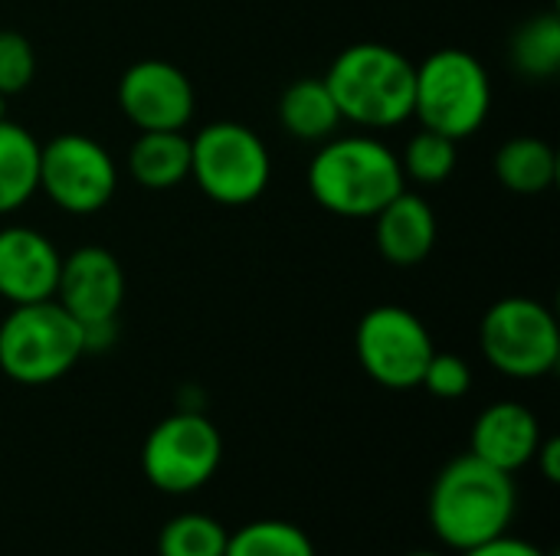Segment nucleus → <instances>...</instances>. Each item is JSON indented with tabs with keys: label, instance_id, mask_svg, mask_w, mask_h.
Segmentation results:
<instances>
[{
	"label": "nucleus",
	"instance_id": "10",
	"mask_svg": "<svg viewBox=\"0 0 560 556\" xmlns=\"http://www.w3.org/2000/svg\"><path fill=\"white\" fill-rule=\"evenodd\" d=\"M39 190L62 213L92 216L112 203L118 167L95 138L66 131L39 144Z\"/></svg>",
	"mask_w": 560,
	"mask_h": 556
},
{
	"label": "nucleus",
	"instance_id": "24",
	"mask_svg": "<svg viewBox=\"0 0 560 556\" xmlns=\"http://www.w3.org/2000/svg\"><path fill=\"white\" fill-rule=\"evenodd\" d=\"M36 75V49L20 29H0V95H20Z\"/></svg>",
	"mask_w": 560,
	"mask_h": 556
},
{
	"label": "nucleus",
	"instance_id": "3",
	"mask_svg": "<svg viewBox=\"0 0 560 556\" xmlns=\"http://www.w3.org/2000/svg\"><path fill=\"white\" fill-rule=\"evenodd\" d=\"M322 79L341 111V121L381 131L413 118L417 66L394 46L354 43L335 56Z\"/></svg>",
	"mask_w": 560,
	"mask_h": 556
},
{
	"label": "nucleus",
	"instance_id": "12",
	"mask_svg": "<svg viewBox=\"0 0 560 556\" xmlns=\"http://www.w3.org/2000/svg\"><path fill=\"white\" fill-rule=\"evenodd\" d=\"M79 324L118 321L125 301L121 262L102 246H82L69 252L59 265V282L52 295Z\"/></svg>",
	"mask_w": 560,
	"mask_h": 556
},
{
	"label": "nucleus",
	"instance_id": "28",
	"mask_svg": "<svg viewBox=\"0 0 560 556\" xmlns=\"http://www.w3.org/2000/svg\"><path fill=\"white\" fill-rule=\"evenodd\" d=\"M407 556H440V554H430V551H417V554H407Z\"/></svg>",
	"mask_w": 560,
	"mask_h": 556
},
{
	"label": "nucleus",
	"instance_id": "19",
	"mask_svg": "<svg viewBox=\"0 0 560 556\" xmlns=\"http://www.w3.org/2000/svg\"><path fill=\"white\" fill-rule=\"evenodd\" d=\"M495 177L509 193L538 197L558 184V154L548 141L522 134L495 151Z\"/></svg>",
	"mask_w": 560,
	"mask_h": 556
},
{
	"label": "nucleus",
	"instance_id": "15",
	"mask_svg": "<svg viewBox=\"0 0 560 556\" xmlns=\"http://www.w3.org/2000/svg\"><path fill=\"white\" fill-rule=\"evenodd\" d=\"M371 220H374L377 252L390 265H400V269L420 265L433 252L436 236H440L436 213H433L430 200L407 187L394 200H387Z\"/></svg>",
	"mask_w": 560,
	"mask_h": 556
},
{
	"label": "nucleus",
	"instance_id": "29",
	"mask_svg": "<svg viewBox=\"0 0 560 556\" xmlns=\"http://www.w3.org/2000/svg\"><path fill=\"white\" fill-rule=\"evenodd\" d=\"M3 102H7V98H3V95H0V118H3Z\"/></svg>",
	"mask_w": 560,
	"mask_h": 556
},
{
	"label": "nucleus",
	"instance_id": "22",
	"mask_svg": "<svg viewBox=\"0 0 560 556\" xmlns=\"http://www.w3.org/2000/svg\"><path fill=\"white\" fill-rule=\"evenodd\" d=\"M456 144L459 141H453L446 134H436L430 128H420L407 141L404 154H397L400 157L404 180H413L420 187H436V184L450 180V174L456 170V157H459L456 154Z\"/></svg>",
	"mask_w": 560,
	"mask_h": 556
},
{
	"label": "nucleus",
	"instance_id": "1",
	"mask_svg": "<svg viewBox=\"0 0 560 556\" xmlns=\"http://www.w3.org/2000/svg\"><path fill=\"white\" fill-rule=\"evenodd\" d=\"M515 501L512 475L466 452L436 475L430 488V524L446 547L463 554L509 534Z\"/></svg>",
	"mask_w": 560,
	"mask_h": 556
},
{
	"label": "nucleus",
	"instance_id": "25",
	"mask_svg": "<svg viewBox=\"0 0 560 556\" xmlns=\"http://www.w3.org/2000/svg\"><path fill=\"white\" fill-rule=\"evenodd\" d=\"M423 390H430L436 400H463L469 390H472V370L463 357L456 354H433L427 370H423V380H420Z\"/></svg>",
	"mask_w": 560,
	"mask_h": 556
},
{
	"label": "nucleus",
	"instance_id": "2",
	"mask_svg": "<svg viewBox=\"0 0 560 556\" xmlns=\"http://www.w3.org/2000/svg\"><path fill=\"white\" fill-rule=\"evenodd\" d=\"M404 184L400 157L371 134H331L308 164V193L341 220H371Z\"/></svg>",
	"mask_w": 560,
	"mask_h": 556
},
{
	"label": "nucleus",
	"instance_id": "26",
	"mask_svg": "<svg viewBox=\"0 0 560 556\" xmlns=\"http://www.w3.org/2000/svg\"><path fill=\"white\" fill-rule=\"evenodd\" d=\"M463 556H548L541 547L528 544V541H518V537H495V541H486L472 551H463Z\"/></svg>",
	"mask_w": 560,
	"mask_h": 556
},
{
	"label": "nucleus",
	"instance_id": "7",
	"mask_svg": "<svg viewBox=\"0 0 560 556\" xmlns=\"http://www.w3.org/2000/svg\"><path fill=\"white\" fill-rule=\"evenodd\" d=\"M479 344L499 374L512 380H538L548 377L560 360L558 318L548 305L512 295L486 311Z\"/></svg>",
	"mask_w": 560,
	"mask_h": 556
},
{
	"label": "nucleus",
	"instance_id": "8",
	"mask_svg": "<svg viewBox=\"0 0 560 556\" xmlns=\"http://www.w3.org/2000/svg\"><path fill=\"white\" fill-rule=\"evenodd\" d=\"M223 462L220 429L197 410L161 419L141 449L144 478L164 495H190L203 488Z\"/></svg>",
	"mask_w": 560,
	"mask_h": 556
},
{
	"label": "nucleus",
	"instance_id": "13",
	"mask_svg": "<svg viewBox=\"0 0 560 556\" xmlns=\"http://www.w3.org/2000/svg\"><path fill=\"white\" fill-rule=\"evenodd\" d=\"M62 256L52 239L33 226L0 229V298L10 305L46 301L56 295Z\"/></svg>",
	"mask_w": 560,
	"mask_h": 556
},
{
	"label": "nucleus",
	"instance_id": "14",
	"mask_svg": "<svg viewBox=\"0 0 560 556\" xmlns=\"http://www.w3.org/2000/svg\"><path fill=\"white\" fill-rule=\"evenodd\" d=\"M541 423L538 416L515 400H502L492 403L479 413L476 426H472V439H469V452L509 475H515L518 469H525L538 446H541Z\"/></svg>",
	"mask_w": 560,
	"mask_h": 556
},
{
	"label": "nucleus",
	"instance_id": "11",
	"mask_svg": "<svg viewBox=\"0 0 560 556\" xmlns=\"http://www.w3.org/2000/svg\"><path fill=\"white\" fill-rule=\"evenodd\" d=\"M118 108L138 131H184L197 108L194 82L167 59H141L118 79Z\"/></svg>",
	"mask_w": 560,
	"mask_h": 556
},
{
	"label": "nucleus",
	"instance_id": "16",
	"mask_svg": "<svg viewBox=\"0 0 560 556\" xmlns=\"http://www.w3.org/2000/svg\"><path fill=\"white\" fill-rule=\"evenodd\" d=\"M128 174L144 190H174L190 177V138L184 131H141L128 147Z\"/></svg>",
	"mask_w": 560,
	"mask_h": 556
},
{
	"label": "nucleus",
	"instance_id": "27",
	"mask_svg": "<svg viewBox=\"0 0 560 556\" xmlns=\"http://www.w3.org/2000/svg\"><path fill=\"white\" fill-rule=\"evenodd\" d=\"M532 462H538V469H541V475H545V482H551V485H558L560 482V442L551 436V439H541V446H538V452H535V459Z\"/></svg>",
	"mask_w": 560,
	"mask_h": 556
},
{
	"label": "nucleus",
	"instance_id": "17",
	"mask_svg": "<svg viewBox=\"0 0 560 556\" xmlns=\"http://www.w3.org/2000/svg\"><path fill=\"white\" fill-rule=\"evenodd\" d=\"M39 190V141L23 125L0 118V216L16 213Z\"/></svg>",
	"mask_w": 560,
	"mask_h": 556
},
{
	"label": "nucleus",
	"instance_id": "5",
	"mask_svg": "<svg viewBox=\"0 0 560 556\" xmlns=\"http://www.w3.org/2000/svg\"><path fill=\"white\" fill-rule=\"evenodd\" d=\"M82 357V328L56 298L13 305L0 321V370L13 383L46 387Z\"/></svg>",
	"mask_w": 560,
	"mask_h": 556
},
{
	"label": "nucleus",
	"instance_id": "23",
	"mask_svg": "<svg viewBox=\"0 0 560 556\" xmlns=\"http://www.w3.org/2000/svg\"><path fill=\"white\" fill-rule=\"evenodd\" d=\"M226 537V528L210 514H180L164 524L158 556H223Z\"/></svg>",
	"mask_w": 560,
	"mask_h": 556
},
{
	"label": "nucleus",
	"instance_id": "20",
	"mask_svg": "<svg viewBox=\"0 0 560 556\" xmlns=\"http://www.w3.org/2000/svg\"><path fill=\"white\" fill-rule=\"evenodd\" d=\"M512 66L525 79H555L560 69V16L558 13H535L528 16L512 43H509Z\"/></svg>",
	"mask_w": 560,
	"mask_h": 556
},
{
	"label": "nucleus",
	"instance_id": "4",
	"mask_svg": "<svg viewBox=\"0 0 560 556\" xmlns=\"http://www.w3.org/2000/svg\"><path fill=\"white\" fill-rule=\"evenodd\" d=\"M492 111L489 69L469 49H436L417 66L413 118L453 141L472 138Z\"/></svg>",
	"mask_w": 560,
	"mask_h": 556
},
{
	"label": "nucleus",
	"instance_id": "18",
	"mask_svg": "<svg viewBox=\"0 0 560 556\" xmlns=\"http://www.w3.org/2000/svg\"><path fill=\"white\" fill-rule=\"evenodd\" d=\"M279 121L282 128L299 138V141H328L338 125H341V111L325 85V79L318 75H305V79H295L282 98H279Z\"/></svg>",
	"mask_w": 560,
	"mask_h": 556
},
{
	"label": "nucleus",
	"instance_id": "21",
	"mask_svg": "<svg viewBox=\"0 0 560 556\" xmlns=\"http://www.w3.org/2000/svg\"><path fill=\"white\" fill-rule=\"evenodd\" d=\"M223 556H315V544L289 521H253L226 537Z\"/></svg>",
	"mask_w": 560,
	"mask_h": 556
},
{
	"label": "nucleus",
	"instance_id": "9",
	"mask_svg": "<svg viewBox=\"0 0 560 556\" xmlns=\"http://www.w3.org/2000/svg\"><path fill=\"white\" fill-rule=\"evenodd\" d=\"M354 351L364 374L387 390H413L436 354L430 328L400 305H377L364 311L354 331Z\"/></svg>",
	"mask_w": 560,
	"mask_h": 556
},
{
	"label": "nucleus",
	"instance_id": "6",
	"mask_svg": "<svg viewBox=\"0 0 560 556\" xmlns=\"http://www.w3.org/2000/svg\"><path fill=\"white\" fill-rule=\"evenodd\" d=\"M190 177L213 203L246 206L266 193L272 157L249 125L213 121L190 138Z\"/></svg>",
	"mask_w": 560,
	"mask_h": 556
}]
</instances>
